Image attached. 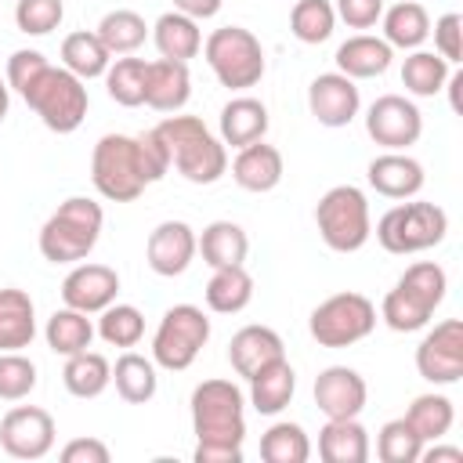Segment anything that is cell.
<instances>
[{
  "mask_svg": "<svg viewBox=\"0 0 463 463\" xmlns=\"http://www.w3.org/2000/svg\"><path fill=\"white\" fill-rule=\"evenodd\" d=\"M195 246L203 253V260L210 268H232L242 264L250 253V239L235 221H213L203 228V235H195Z\"/></svg>",
  "mask_w": 463,
  "mask_h": 463,
  "instance_id": "obj_28",
  "label": "cell"
},
{
  "mask_svg": "<svg viewBox=\"0 0 463 463\" xmlns=\"http://www.w3.org/2000/svg\"><path fill=\"white\" fill-rule=\"evenodd\" d=\"M47 65H51V61H47L40 51H14V54L7 58V87L25 98V90L47 72Z\"/></svg>",
  "mask_w": 463,
  "mask_h": 463,
  "instance_id": "obj_48",
  "label": "cell"
},
{
  "mask_svg": "<svg viewBox=\"0 0 463 463\" xmlns=\"http://www.w3.org/2000/svg\"><path fill=\"white\" fill-rule=\"evenodd\" d=\"M145 69H148L145 58H116V61H109V69H105L109 98L116 105H123V109L145 105Z\"/></svg>",
  "mask_w": 463,
  "mask_h": 463,
  "instance_id": "obj_39",
  "label": "cell"
},
{
  "mask_svg": "<svg viewBox=\"0 0 463 463\" xmlns=\"http://www.w3.org/2000/svg\"><path fill=\"white\" fill-rule=\"evenodd\" d=\"M98 336L109 347H134L145 336V315L134 304H109L98 318Z\"/></svg>",
  "mask_w": 463,
  "mask_h": 463,
  "instance_id": "obj_41",
  "label": "cell"
},
{
  "mask_svg": "<svg viewBox=\"0 0 463 463\" xmlns=\"http://www.w3.org/2000/svg\"><path fill=\"white\" fill-rule=\"evenodd\" d=\"M289 29L300 43H322L336 29L333 0H297L289 11Z\"/></svg>",
  "mask_w": 463,
  "mask_h": 463,
  "instance_id": "obj_40",
  "label": "cell"
},
{
  "mask_svg": "<svg viewBox=\"0 0 463 463\" xmlns=\"http://www.w3.org/2000/svg\"><path fill=\"white\" fill-rule=\"evenodd\" d=\"M365 380L347 365H329L315 376V405L326 420H347L365 409Z\"/></svg>",
  "mask_w": 463,
  "mask_h": 463,
  "instance_id": "obj_15",
  "label": "cell"
},
{
  "mask_svg": "<svg viewBox=\"0 0 463 463\" xmlns=\"http://www.w3.org/2000/svg\"><path fill=\"white\" fill-rule=\"evenodd\" d=\"M109 61H112V54H109L105 43L98 40V33L80 29V33H69V36L61 40V65H65L72 76H80L83 83L105 76Z\"/></svg>",
  "mask_w": 463,
  "mask_h": 463,
  "instance_id": "obj_32",
  "label": "cell"
},
{
  "mask_svg": "<svg viewBox=\"0 0 463 463\" xmlns=\"http://www.w3.org/2000/svg\"><path fill=\"white\" fill-rule=\"evenodd\" d=\"M54 416L40 405H14L0 420V445L14 459H43L54 449Z\"/></svg>",
  "mask_w": 463,
  "mask_h": 463,
  "instance_id": "obj_11",
  "label": "cell"
},
{
  "mask_svg": "<svg viewBox=\"0 0 463 463\" xmlns=\"http://www.w3.org/2000/svg\"><path fill=\"white\" fill-rule=\"evenodd\" d=\"M423 438L412 430V423L402 416V420H387L376 434V456L383 463H416L420 452H423Z\"/></svg>",
  "mask_w": 463,
  "mask_h": 463,
  "instance_id": "obj_42",
  "label": "cell"
},
{
  "mask_svg": "<svg viewBox=\"0 0 463 463\" xmlns=\"http://www.w3.org/2000/svg\"><path fill=\"white\" fill-rule=\"evenodd\" d=\"M105 213L94 199L87 195H69L40 228V253L51 264H76L83 260L98 235H101Z\"/></svg>",
  "mask_w": 463,
  "mask_h": 463,
  "instance_id": "obj_1",
  "label": "cell"
},
{
  "mask_svg": "<svg viewBox=\"0 0 463 463\" xmlns=\"http://www.w3.org/2000/svg\"><path fill=\"white\" fill-rule=\"evenodd\" d=\"M293 391H297V373H293V365L286 358H275V362H268L264 369H257L250 376V402H253V409L260 416L282 412L289 405Z\"/></svg>",
  "mask_w": 463,
  "mask_h": 463,
  "instance_id": "obj_23",
  "label": "cell"
},
{
  "mask_svg": "<svg viewBox=\"0 0 463 463\" xmlns=\"http://www.w3.org/2000/svg\"><path fill=\"white\" fill-rule=\"evenodd\" d=\"M206 340H210V318L203 315V307L174 304V307H166V315L156 326L152 362L170 369V373H181V369H188L199 358Z\"/></svg>",
  "mask_w": 463,
  "mask_h": 463,
  "instance_id": "obj_7",
  "label": "cell"
},
{
  "mask_svg": "<svg viewBox=\"0 0 463 463\" xmlns=\"http://www.w3.org/2000/svg\"><path fill=\"white\" fill-rule=\"evenodd\" d=\"M90 181L112 203H134L148 184L141 166H137L134 137H127V134L98 137L94 156H90Z\"/></svg>",
  "mask_w": 463,
  "mask_h": 463,
  "instance_id": "obj_8",
  "label": "cell"
},
{
  "mask_svg": "<svg viewBox=\"0 0 463 463\" xmlns=\"http://www.w3.org/2000/svg\"><path fill=\"white\" fill-rule=\"evenodd\" d=\"M203 54H206V65L213 69V76L221 80V87H228V90L257 87L264 76V47L242 25L213 29L203 43Z\"/></svg>",
  "mask_w": 463,
  "mask_h": 463,
  "instance_id": "obj_3",
  "label": "cell"
},
{
  "mask_svg": "<svg viewBox=\"0 0 463 463\" xmlns=\"http://www.w3.org/2000/svg\"><path fill=\"white\" fill-rule=\"evenodd\" d=\"M315 224H318V235H322V242L329 250H336V253L362 250L369 242V235H373L365 192L354 188V184L329 188L315 206Z\"/></svg>",
  "mask_w": 463,
  "mask_h": 463,
  "instance_id": "obj_2",
  "label": "cell"
},
{
  "mask_svg": "<svg viewBox=\"0 0 463 463\" xmlns=\"http://www.w3.org/2000/svg\"><path fill=\"white\" fill-rule=\"evenodd\" d=\"M307 109L322 127H347L362 109V94L351 76L322 72L307 87Z\"/></svg>",
  "mask_w": 463,
  "mask_h": 463,
  "instance_id": "obj_13",
  "label": "cell"
},
{
  "mask_svg": "<svg viewBox=\"0 0 463 463\" xmlns=\"http://www.w3.org/2000/svg\"><path fill=\"white\" fill-rule=\"evenodd\" d=\"M192 459H195V463H242V445H217V441H199Z\"/></svg>",
  "mask_w": 463,
  "mask_h": 463,
  "instance_id": "obj_52",
  "label": "cell"
},
{
  "mask_svg": "<svg viewBox=\"0 0 463 463\" xmlns=\"http://www.w3.org/2000/svg\"><path fill=\"white\" fill-rule=\"evenodd\" d=\"M268 134V109L257 98H232L221 109V141L232 148H246Z\"/></svg>",
  "mask_w": 463,
  "mask_h": 463,
  "instance_id": "obj_27",
  "label": "cell"
},
{
  "mask_svg": "<svg viewBox=\"0 0 463 463\" xmlns=\"http://www.w3.org/2000/svg\"><path fill=\"white\" fill-rule=\"evenodd\" d=\"M152 40H156V51L159 58H170V61H188L203 51V33H199V22L181 14V11H166L156 18L152 25Z\"/></svg>",
  "mask_w": 463,
  "mask_h": 463,
  "instance_id": "obj_26",
  "label": "cell"
},
{
  "mask_svg": "<svg viewBox=\"0 0 463 463\" xmlns=\"http://www.w3.org/2000/svg\"><path fill=\"white\" fill-rule=\"evenodd\" d=\"M416 373L427 383H456L463 376V322H438L416 347Z\"/></svg>",
  "mask_w": 463,
  "mask_h": 463,
  "instance_id": "obj_12",
  "label": "cell"
},
{
  "mask_svg": "<svg viewBox=\"0 0 463 463\" xmlns=\"http://www.w3.org/2000/svg\"><path fill=\"white\" fill-rule=\"evenodd\" d=\"M402 289H409L416 300H423L430 311L445 300V289H449V279H445V268L434 264V260H416L405 268V275L398 279Z\"/></svg>",
  "mask_w": 463,
  "mask_h": 463,
  "instance_id": "obj_44",
  "label": "cell"
},
{
  "mask_svg": "<svg viewBox=\"0 0 463 463\" xmlns=\"http://www.w3.org/2000/svg\"><path fill=\"white\" fill-rule=\"evenodd\" d=\"M36 336V311L25 289H0V351H22Z\"/></svg>",
  "mask_w": 463,
  "mask_h": 463,
  "instance_id": "obj_25",
  "label": "cell"
},
{
  "mask_svg": "<svg viewBox=\"0 0 463 463\" xmlns=\"http://www.w3.org/2000/svg\"><path fill=\"white\" fill-rule=\"evenodd\" d=\"M365 130H369V137H373L376 145H383L387 152H402V148H409V145L420 141V134H423V116H420V109H416L409 98H402V94H383V98H376V101L369 105V112H365Z\"/></svg>",
  "mask_w": 463,
  "mask_h": 463,
  "instance_id": "obj_10",
  "label": "cell"
},
{
  "mask_svg": "<svg viewBox=\"0 0 463 463\" xmlns=\"http://www.w3.org/2000/svg\"><path fill=\"white\" fill-rule=\"evenodd\" d=\"M195 253H199L195 232H192V224H184V221H163V224H156L152 235H148V246H145L148 268H152L156 275H163V279L181 275V271L192 264Z\"/></svg>",
  "mask_w": 463,
  "mask_h": 463,
  "instance_id": "obj_16",
  "label": "cell"
},
{
  "mask_svg": "<svg viewBox=\"0 0 463 463\" xmlns=\"http://www.w3.org/2000/svg\"><path fill=\"white\" fill-rule=\"evenodd\" d=\"M94 33H98V40L105 43L109 54H134V51L145 43L148 25H145V18H141L137 11L116 7V11H109V14L98 22Z\"/></svg>",
  "mask_w": 463,
  "mask_h": 463,
  "instance_id": "obj_35",
  "label": "cell"
},
{
  "mask_svg": "<svg viewBox=\"0 0 463 463\" xmlns=\"http://www.w3.org/2000/svg\"><path fill=\"white\" fill-rule=\"evenodd\" d=\"M242 391L232 380H203L192 391V427L199 441L217 445H242L246 416H242Z\"/></svg>",
  "mask_w": 463,
  "mask_h": 463,
  "instance_id": "obj_5",
  "label": "cell"
},
{
  "mask_svg": "<svg viewBox=\"0 0 463 463\" xmlns=\"http://www.w3.org/2000/svg\"><path fill=\"white\" fill-rule=\"evenodd\" d=\"M449 80V61L438 51H412L402 65V83L416 98H434Z\"/></svg>",
  "mask_w": 463,
  "mask_h": 463,
  "instance_id": "obj_37",
  "label": "cell"
},
{
  "mask_svg": "<svg viewBox=\"0 0 463 463\" xmlns=\"http://www.w3.org/2000/svg\"><path fill=\"white\" fill-rule=\"evenodd\" d=\"M307 329L322 347H351L376 329V304L362 293H333L311 311Z\"/></svg>",
  "mask_w": 463,
  "mask_h": 463,
  "instance_id": "obj_9",
  "label": "cell"
},
{
  "mask_svg": "<svg viewBox=\"0 0 463 463\" xmlns=\"http://www.w3.org/2000/svg\"><path fill=\"white\" fill-rule=\"evenodd\" d=\"M333 11L351 29H373L383 14V0H333Z\"/></svg>",
  "mask_w": 463,
  "mask_h": 463,
  "instance_id": "obj_50",
  "label": "cell"
},
{
  "mask_svg": "<svg viewBox=\"0 0 463 463\" xmlns=\"http://www.w3.org/2000/svg\"><path fill=\"white\" fill-rule=\"evenodd\" d=\"M65 18V4L61 0H18L14 4V25L25 36H47L51 29H58Z\"/></svg>",
  "mask_w": 463,
  "mask_h": 463,
  "instance_id": "obj_46",
  "label": "cell"
},
{
  "mask_svg": "<svg viewBox=\"0 0 463 463\" xmlns=\"http://www.w3.org/2000/svg\"><path fill=\"white\" fill-rule=\"evenodd\" d=\"M380 18H383V40H387L391 47L420 51V43L430 36V14H427L423 4H416V0H402V4H394L391 11H383Z\"/></svg>",
  "mask_w": 463,
  "mask_h": 463,
  "instance_id": "obj_30",
  "label": "cell"
},
{
  "mask_svg": "<svg viewBox=\"0 0 463 463\" xmlns=\"http://www.w3.org/2000/svg\"><path fill=\"white\" fill-rule=\"evenodd\" d=\"M311 441L300 423H271L260 434V459L264 463H307Z\"/></svg>",
  "mask_w": 463,
  "mask_h": 463,
  "instance_id": "obj_38",
  "label": "cell"
},
{
  "mask_svg": "<svg viewBox=\"0 0 463 463\" xmlns=\"http://www.w3.org/2000/svg\"><path fill=\"white\" fill-rule=\"evenodd\" d=\"M192 98V76L188 61H170L156 58L145 69V105L156 112H177Z\"/></svg>",
  "mask_w": 463,
  "mask_h": 463,
  "instance_id": "obj_17",
  "label": "cell"
},
{
  "mask_svg": "<svg viewBox=\"0 0 463 463\" xmlns=\"http://www.w3.org/2000/svg\"><path fill=\"white\" fill-rule=\"evenodd\" d=\"M7 105H11V87H7V80H0V123L7 116Z\"/></svg>",
  "mask_w": 463,
  "mask_h": 463,
  "instance_id": "obj_55",
  "label": "cell"
},
{
  "mask_svg": "<svg viewBox=\"0 0 463 463\" xmlns=\"http://www.w3.org/2000/svg\"><path fill=\"white\" fill-rule=\"evenodd\" d=\"M253 300V275L242 264L232 268H213L206 282V307L217 315H235Z\"/></svg>",
  "mask_w": 463,
  "mask_h": 463,
  "instance_id": "obj_29",
  "label": "cell"
},
{
  "mask_svg": "<svg viewBox=\"0 0 463 463\" xmlns=\"http://www.w3.org/2000/svg\"><path fill=\"white\" fill-rule=\"evenodd\" d=\"M134 148H137V166H141V174H145L148 184H156V181H163V177L170 174L174 163H170L166 145L156 137V130L137 134V137H134Z\"/></svg>",
  "mask_w": 463,
  "mask_h": 463,
  "instance_id": "obj_47",
  "label": "cell"
},
{
  "mask_svg": "<svg viewBox=\"0 0 463 463\" xmlns=\"http://www.w3.org/2000/svg\"><path fill=\"white\" fill-rule=\"evenodd\" d=\"M405 420L412 423V430L423 438V441H441L452 423H456V409L445 394H416L412 405L405 409Z\"/></svg>",
  "mask_w": 463,
  "mask_h": 463,
  "instance_id": "obj_36",
  "label": "cell"
},
{
  "mask_svg": "<svg viewBox=\"0 0 463 463\" xmlns=\"http://www.w3.org/2000/svg\"><path fill=\"white\" fill-rule=\"evenodd\" d=\"M318 456L326 463H365L369 459V430L358 423V416L329 420L318 430Z\"/></svg>",
  "mask_w": 463,
  "mask_h": 463,
  "instance_id": "obj_24",
  "label": "cell"
},
{
  "mask_svg": "<svg viewBox=\"0 0 463 463\" xmlns=\"http://www.w3.org/2000/svg\"><path fill=\"white\" fill-rule=\"evenodd\" d=\"M434 51H438L449 65H456V61L463 58V14L449 11V14H441V18L434 22Z\"/></svg>",
  "mask_w": 463,
  "mask_h": 463,
  "instance_id": "obj_49",
  "label": "cell"
},
{
  "mask_svg": "<svg viewBox=\"0 0 463 463\" xmlns=\"http://www.w3.org/2000/svg\"><path fill=\"white\" fill-rule=\"evenodd\" d=\"M391 58H394V47L383 36L358 33L336 47V72H344L351 80H373L391 69Z\"/></svg>",
  "mask_w": 463,
  "mask_h": 463,
  "instance_id": "obj_18",
  "label": "cell"
},
{
  "mask_svg": "<svg viewBox=\"0 0 463 463\" xmlns=\"http://www.w3.org/2000/svg\"><path fill=\"white\" fill-rule=\"evenodd\" d=\"M430 307L423 304V300H416L409 289H402V286H394L387 297H383V304H380V318L394 329V333H416V329H423L427 322H430Z\"/></svg>",
  "mask_w": 463,
  "mask_h": 463,
  "instance_id": "obj_43",
  "label": "cell"
},
{
  "mask_svg": "<svg viewBox=\"0 0 463 463\" xmlns=\"http://www.w3.org/2000/svg\"><path fill=\"white\" fill-rule=\"evenodd\" d=\"M112 383H116V394L130 405H145L152 402L156 387H159V376H156V362L145 358V354H119L116 365H112Z\"/></svg>",
  "mask_w": 463,
  "mask_h": 463,
  "instance_id": "obj_31",
  "label": "cell"
},
{
  "mask_svg": "<svg viewBox=\"0 0 463 463\" xmlns=\"http://www.w3.org/2000/svg\"><path fill=\"white\" fill-rule=\"evenodd\" d=\"M174 11L199 22V18H213L221 11V0H174Z\"/></svg>",
  "mask_w": 463,
  "mask_h": 463,
  "instance_id": "obj_53",
  "label": "cell"
},
{
  "mask_svg": "<svg viewBox=\"0 0 463 463\" xmlns=\"http://www.w3.org/2000/svg\"><path fill=\"white\" fill-rule=\"evenodd\" d=\"M36 387V365L22 351H0V398L22 402Z\"/></svg>",
  "mask_w": 463,
  "mask_h": 463,
  "instance_id": "obj_45",
  "label": "cell"
},
{
  "mask_svg": "<svg viewBox=\"0 0 463 463\" xmlns=\"http://www.w3.org/2000/svg\"><path fill=\"white\" fill-rule=\"evenodd\" d=\"M420 459H430V463H438V459L463 463V449H456V445H434V449H423V452H420Z\"/></svg>",
  "mask_w": 463,
  "mask_h": 463,
  "instance_id": "obj_54",
  "label": "cell"
},
{
  "mask_svg": "<svg viewBox=\"0 0 463 463\" xmlns=\"http://www.w3.org/2000/svg\"><path fill=\"white\" fill-rule=\"evenodd\" d=\"M369 184L387 199H412L423 188V166L405 152H383L365 170Z\"/></svg>",
  "mask_w": 463,
  "mask_h": 463,
  "instance_id": "obj_20",
  "label": "cell"
},
{
  "mask_svg": "<svg viewBox=\"0 0 463 463\" xmlns=\"http://www.w3.org/2000/svg\"><path fill=\"white\" fill-rule=\"evenodd\" d=\"M119 293V275L109 264H76L65 282H61V300L65 307H76L83 315H101L109 304H116Z\"/></svg>",
  "mask_w": 463,
  "mask_h": 463,
  "instance_id": "obj_14",
  "label": "cell"
},
{
  "mask_svg": "<svg viewBox=\"0 0 463 463\" xmlns=\"http://www.w3.org/2000/svg\"><path fill=\"white\" fill-rule=\"evenodd\" d=\"M174 166L184 181L192 184H213L228 174V152H224V141H217L210 130L199 134L195 141H188L184 148L174 152Z\"/></svg>",
  "mask_w": 463,
  "mask_h": 463,
  "instance_id": "obj_21",
  "label": "cell"
},
{
  "mask_svg": "<svg viewBox=\"0 0 463 463\" xmlns=\"http://www.w3.org/2000/svg\"><path fill=\"white\" fill-rule=\"evenodd\" d=\"M43 336H47V347H51L54 354L69 358V354H80V351L90 347V340H94V326H90V318H87L83 311H76V307H61V311H54V315L47 318Z\"/></svg>",
  "mask_w": 463,
  "mask_h": 463,
  "instance_id": "obj_34",
  "label": "cell"
},
{
  "mask_svg": "<svg viewBox=\"0 0 463 463\" xmlns=\"http://www.w3.org/2000/svg\"><path fill=\"white\" fill-rule=\"evenodd\" d=\"M61 380H65V391L69 394H76V398H98L112 383V365L98 351H80V354H69L65 358Z\"/></svg>",
  "mask_w": 463,
  "mask_h": 463,
  "instance_id": "obj_33",
  "label": "cell"
},
{
  "mask_svg": "<svg viewBox=\"0 0 463 463\" xmlns=\"http://www.w3.org/2000/svg\"><path fill=\"white\" fill-rule=\"evenodd\" d=\"M61 463H109V445L98 438H72L61 449Z\"/></svg>",
  "mask_w": 463,
  "mask_h": 463,
  "instance_id": "obj_51",
  "label": "cell"
},
{
  "mask_svg": "<svg viewBox=\"0 0 463 463\" xmlns=\"http://www.w3.org/2000/svg\"><path fill=\"white\" fill-rule=\"evenodd\" d=\"M232 177L246 192H271L282 181V152L275 145H264V137H260V141L239 148V156L232 163Z\"/></svg>",
  "mask_w": 463,
  "mask_h": 463,
  "instance_id": "obj_22",
  "label": "cell"
},
{
  "mask_svg": "<svg viewBox=\"0 0 463 463\" xmlns=\"http://www.w3.org/2000/svg\"><path fill=\"white\" fill-rule=\"evenodd\" d=\"M449 232V213L438 206V203H402V206H391L380 224H376V239L387 253H420V250H430L445 239Z\"/></svg>",
  "mask_w": 463,
  "mask_h": 463,
  "instance_id": "obj_6",
  "label": "cell"
},
{
  "mask_svg": "<svg viewBox=\"0 0 463 463\" xmlns=\"http://www.w3.org/2000/svg\"><path fill=\"white\" fill-rule=\"evenodd\" d=\"M25 105L40 116V123L54 134H72L87 119V87L65 65H47V72L25 90Z\"/></svg>",
  "mask_w": 463,
  "mask_h": 463,
  "instance_id": "obj_4",
  "label": "cell"
},
{
  "mask_svg": "<svg viewBox=\"0 0 463 463\" xmlns=\"http://www.w3.org/2000/svg\"><path fill=\"white\" fill-rule=\"evenodd\" d=\"M275 358H286V347H282V336L268 326H242L228 344V362L246 380Z\"/></svg>",
  "mask_w": 463,
  "mask_h": 463,
  "instance_id": "obj_19",
  "label": "cell"
}]
</instances>
